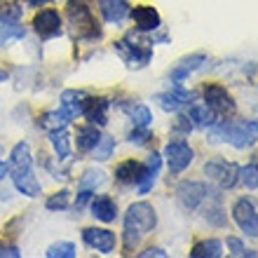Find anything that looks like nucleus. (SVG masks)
Returning <instances> with one entry per match:
<instances>
[{"instance_id": "nucleus-1", "label": "nucleus", "mask_w": 258, "mask_h": 258, "mask_svg": "<svg viewBox=\"0 0 258 258\" xmlns=\"http://www.w3.org/2000/svg\"><path fill=\"white\" fill-rule=\"evenodd\" d=\"M7 174L12 178L14 188L26 197H38L42 192L40 181L33 174V157H31V148L26 141L17 143L10 153L7 160Z\"/></svg>"}, {"instance_id": "nucleus-2", "label": "nucleus", "mask_w": 258, "mask_h": 258, "mask_svg": "<svg viewBox=\"0 0 258 258\" xmlns=\"http://www.w3.org/2000/svg\"><path fill=\"white\" fill-rule=\"evenodd\" d=\"M157 225V214L153 209V204L148 202H134L124 214V230H122V239H124V249L134 251L143 235H148L150 230H155Z\"/></svg>"}, {"instance_id": "nucleus-3", "label": "nucleus", "mask_w": 258, "mask_h": 258, "mask_svg": "<svg viewBox=\"0 0 258 258\" xmlns=\"http://www.w3.org/2000/svg\"><path fill=\"white\" fill-rule=\"evenodd\" d=\"M209 136L211 141H225L235 146V148L244 150L251 148L253 143L258 141V122L256 120H242V122H235V120H216V122L209 127Z\"/></svg>"}, {"instance_id": "nucleus-4", "label": "nucleus", "mask_w": 258, "mask_h": 258, "mask_svg": "<svg viewBox=\"0 0 258 258\" xmlns=\"http://www.w3.org/2000/svg\"><path fill=\"white\" fill-rule=\"evenodd\" d=\"M66 19H68V26H71L73 40L92 42V40H99V38H101V28H99L94 14H92V7H89L85 0H71V3H68Z\"/></svg>"}, {"instance_id": "nucleus-5", "label": "nucleus", "mask_w": 258, "mask_h": 258, "mask_svg": "<svg viewBox=\"0 0 258 258\" xmlns=\"http://www.w3.org/2000/svg\"><path fill=\"white\" fill-rule=\"evenodd\" d=\"M204 106L218 117V120H225V117H232L237 113V103L232 99V94L223 85H204Z\"/></svg>"}, {"instance_id": "nucleus-6", "label": "nucleus", "mask_w": 258, "mask_h": 258, "mask_svg": "<svg viewBox=\"0 0 258 258\" xmlns=\"http://www.w3.org/2000/svg\"><path fill=\"white\" fill-rule=\"evenodd\" d=\"M113 45H115V52L120 54V59L129 68H146L153 59V49L148 47L150 42H132V38L127 35L122 40H115Z\"/></svg>"}, {"instance_id": "nucleus-7", "label": "nucleus", "mask_w": 258, "mask_h": 258, "mask_svg": "<svg viewBox=\"0 0 258 258\" xmlns=\"http://www.w3.org/2000/svg\"><path fill=\"white\" fill-rule=\"evenodd\" d=\"M31 26H33L35 35H38L40 40H54V38H61L63 35V19L54 7L38 10Z\"/></svg>"}, {"instance_id": "nucleus-8", "label": "nucleus", "mask_w": 258, "mask_h": 258, "mask_svg": "<svg viewBox=\"0 0 258 258\" xmlns=\"http://www.w3.org/2000/svg\"><path fill=\"white\" fill-rule=\"evenodd\" d=\"M164 160L169 164L171 174H181L190 167V162L195 160V150L190 148V143L185 139H171L164 146Z\"/></svg>"}, {"instance_id": "nucleus-9", "label": "nucleus", "mask_w": 258, "mask_h": 258, "mask_svg": "<svg viewBox=\"0 0 258 258\" xmlns=\"http://www.w3.org/2000/svg\"><path fill=\"white\" fill-rule=\"evenodd\" d=\"M209 192H211V185L202 183V181H183V183H178V188H176L178 204H181L185 211H197Z\"/></svg>"}, {"instance_id": "nucleus-10", "label": "nucleus", "mask_w": 258, "mask_h": 258, "mask_svg": "<svg viewBox=\"0 0 258 258\" xmlns=\"http://www.w3.org/2000/svg\"><path fill=\"white\" fill-rule=\"evenodd\" d=\"M232 221L239 225V230L246 232L249 237H258V211L253 207V200L239 197L232 204Z\"/></svg>"}, {"instance_id": "nucleus-11", "label": "nucleus", "mask_w": 258, "mask_h": 258, "mask_svg": "<svg viewBox=\"0 0 258 258\" xmlns=\"http://www.w3.org/2000/svg\"><path fill=\"white\" fill-rule=\"evenodd\" d=\"M204 174H207L221 190H228V188H235V185H237L239 167L232 162H225V160H211V162L204 164Z\"/></svg>"}, {"instance_id": "nucleus-12", "label": "nucleus", "mask_w": 258, "mask_h": 258, "mask_svg": "<svg viewBox=\"0 0 258 258\" xmlns=\"http://www.w3.org/2000/svg\"><path fill=\"white\" fill-rule=\"evenodd\" d=\"M190 99H192V94L181 87V82H171L169 92H160V94H155L157 106H160L164 113H178L183 106H190Z\"/></svg>"}, {"instance_id": "nucleus-13", "label": "nucleus", "mask_w": 258, "mask_h": 258, "mask_svg": "<svg viewBox=\"0 0 258 258\" xmlns=\"http://www.w3.org/2000/svg\"><path fill=\"white\" fill-rule=\"evenodd\" d=\"M82 242L89 249H96L99 253H113L117 246L115 232L108 228H85L82 230Z\"/></svg>"}, {"instance_id": "nucleus-14", "label": "nucleus", "mask_w": 258, "mask_h": 258, "mask_svg": "<svg viewBox=\"0 0 258 258\" xmlns=\"http://www.w3.org/2000/svg\"><path fill=\"white\" fill-rule=\"evenodd\" d=\"M129 17L136 24L139 33H150L162 26V17L153 5H136L134 10H129Z\"/></svg>"}, {"instance_id": "nucleus-15", "label": "nucleus", "mask_w": 258, "mask_h": 258, "mask_svg": "<svg viewBox=\"0 0 258 258\" xmlns=\"http://www.w3.org/2000/svg\"><path fill=\"white\" fill-rule=\"evenodd\" d=\"M108 108H110V99L106 96H87L85 99V108H82V117H87V122L103 127L108 122Z\"/></svg>"}, {"instance_id": "nucleus-16", "label": "nucleus", "mask_w": 258, "mask_h": 258, "mask_svg": "<svg viewBox=\"0 0 258 258\" xmlns=\"http://www.w3.org/2000/svg\"><path fill=\"white\" fill-rule=\"evenodd\" d=\"M146 162H139V160H124L115 167V181L120 185H139L146 176Z\"/></svg>"}, {"instance_id": "nucleus-17", "label": "nucleus", "mask_w": 258, "mask_h": 258, "mask_svg": "<svg viewBox=\"0 0 258 258\" xmlns=\"http://www.w3.org/2000/svg\"><path fill=\"white\" fill-rule=\"evenodd\" d=\"M204 207H202V218L207 221L209 225H214V228H223L225 225V211H223V204H221V195H218L216 188H211V192L207 195V200H204Z\"/></svg>"}, {"instance_id": "nucleus-18", "label": "nucleus", "mask_w": 258, "mask_h": 258, "mask_svg": "<svg viewBox=\"0 0 258 258\" xmlns=\"http://www.w3.org/2000/svg\"><path fill=\"white\" fill-rule=\"evenodd\" d=\"M99 12L106 24L117 26L129 17V3L127 0H99Z\"/></svg>"}, {"instance_id": "nucleus-19", "label": "nucleus", "mask_w": 258, "mask_h": 258, "mask_svg": "<svg viewBox=\"0 0 258 258\" xmlns=\"http://www.w3.org/2000/svg\"><path fill=\"white\" fill-rule=\"evenodd\" d=\"M92 216L101 223H113L117 218V202L110 195L92 197Z\"/></svg>"}, {"instance_id": "nucleus-20", "label": "nucleus", "mask_w": 258, "mask_h": 258, "mask_svg": "<svg viewBox=\"0 0 258 258\" xmlns=\"http://www.w3.org/2000/svg\"><path fill=\"white\" fill-rule=\"evenodd\" d=\"M204 61H207V56H204V54L185 56V59H181V61H178L176 66L169 71V80L171 82H183V80H188V75H190L192 71H197V68L202 66Z\"/></svg>"}, {"instance_id": "nucleus-21", "label": "nucleus", "mask_w": 258, "mask_h": 258, "mask_svg": "<svg viewBox=\"0 0 258 258\" xmlns=\"http://www.w3.org/2000/svg\"><path fill=\"white\" fill-rule=\"evenodd\" d=\"M101 139V132L96 124H80L78 132H75V146H78V153H92L96 143Z\"/></svg>"}, {"instance_id": "nucleus-22", "label": "nucleus", "mask_w": 258, "mask_h": 258, "mask_svg": "<svg viewBox=\"0 0 258 258\" xmlns=\"http://www.w3.org/2000/svg\"><path fill=\"white\" fill-rule=\"evenodd\" d=\"M85 99L87 94L82 89H63L61 92V106L71 117H80L82 115V108H85Z\"/></svg>"}, {"instance_id": "nucleus-23", "label": "nucleus", "mask_w": 258, "mask_h": 258, "mask_svg": "<svg viewBox=\"0 0 258 258\" xmlns=\"http://www.w3.org/2000/svg\"><path fill=\"white\" fill-rule=\"evenodd\" d=\"M73 117L68 115L66 110L59 106L56 110H47V113H42L40 117H38V127L45 129V132H54V129H63L68 127V122H71Z\"/></svg>"}, {"instance_id": "nucleus-24", "label": "nucleus", "mask_w": 258, "mask_h": 258, "mask_svg": "<svg viewBox=\"0 0 258 258\" xmlns=\"http://www.w3.org/2000/svg\"><path fill=\"white\" fill-rule=\"evenodd\" d=\"M26 35V28L21 26V19H0V47L7 42L21 40Z\"/></svg>"}, {"instance_id": "nucleus-25", "label": "nucleus", "mask_w": 258, "mask_h": 258, "mask_svg": "<svg viewBox=\"0 0 258 258\" xmlns=\"http://www.w3.org/2000/svg\"><path fill=\"white\" fill-rule=\"evenodd\" d=\"M146 167H148V171H146L143 181L139 183V192L141 195H146L153 188V183L157 181V174H160V167H162V155L160 153H150L148 160H146Z\"/></svg>"}, {"instance_id": "nucleus-26", "label": "nucleus", "mask_w": 258, "mask_h": 258, "mask_svg": "<svg viewBox=\"0 0 258 258\" xmlns=\"http://www.w3.org/2000/svg\"><path fill=\"white\" fill-rule=\"evenodd\" d=\"M120 108L129 113L134 127H150V122H153V113L143 103H120Z\"/></svg>"}, {"instance_id": "nucleus-27", "label": "nucleus", "mask_w": 258, "mask_h": 258, "mask_svg": "<svg viewBox=\"0 0 258 258\" xmlns=\"http://www.w3.org/2000/svg\"><path fill=\"white\" fill-rule=\"evenodd\" d=\"M188 117H190L192 127H200V129H209L218 120L207 106H200V103H192L190 108H188Z\"/></svg>"}, {"instance_id": "nucleus-28", "label": "nucleus", "mask_w": 258, "mask_h": 258, "mask_svg": "<svg viewBox=\"0 0 258 258\" xmlns=\"http://www.w3.org/2000/svg\"><path fill=\"white\" fill-rule=\"evenodd\" d=\"M221 256H223V244L214 237L197 242L190 251V258H221Z\"/></svg>"}, {"instance_id": "nucleus-29", "label": "nucleus", "mask_w": 258, "mask_h": 258, "mask_svg": "<svg viewBox=\"0 0 258 258\" xmlns=\"http://www.w3.org/2000/svg\"><path fill=\"white\" fill-rule=\"evenodd\" d=\"M49 141H52V148L56 153V160L61 162L71 155V136H68L66 127L63 129H54V132H49Z\"/></svg>"}, {"instance_id": "nucleus-30", "label": "nucleus", "mask_w": 258, "mask_h": 258, "mask_svg": "<svg viewBox=\"0 0 258 258\" xmlns=\"http://www.w3.org/2000/svg\"><path fill=\"white\" fill-rule=\"evenodd\" d=\"M113 150H115V139H113V136H103L101 134L99 143L92 148V157H94V160H99V162H106V160H110Z\"/></svg>"}, {"instance_id": "nucleus-31", "label": "nucleus", "mask_w": 258, "mask_h": 258, "mask_svg": "<svg viewBox=\"0 0 258 258\" xmlns=\"http://www.w3.org/2000/svg\"><path fill=\"white\" fill-rule=\"evenodd\" d=\"M237 183H242L246 190H258V164H246V167H239Z\"/></svg>"}, {"instance_id": "nucleus-32", "label": "nucleus", "mask_w": 258, "mask_h": 258, "mask_svg": "<svg viewBox=\"0 0 258 258\" xmlns=\"http://www.w3.org/2000/svg\"><path fill=\"white\" fill-rule=\"evenodd\" d=\"M45 207H47L49 211H63L71 207V192L68 190H59L54 192V195L47 197V202H45Z\"/></svg>"}, {"instance_id": "nucleus-33", "label": "nucleus", "mask_w": 258, "mask_h": 258, "mask_svg": "<svg viewBox=\"0 0 258 258\" xmlns=\"http://www.w3.org/2000/svg\"><path fill=\"white\" fill-rule=\"evenodd\" d=\"M47 258H73L75 256V244L73 242H56L45 251Z\"/></svg>"}, {"instance_id": "nucleus-34", "label": "nucleus", "mask_w": 258, "mask_h": 258, "mask_svg": "<svg viewBox=\"0 0 258 258\" xmlns=\"http://www.w3.org/2000/svg\"><path fill=\"white\" fill-rule=\"evenodd\" d=\"M103 174L101 169H87L85 174L80 176V183H78V188H87V190H94L96 185L103 183Z\"/></svg>"}, {"instance_id": "nucleus-35", "label": "nucleus", "mask_w": 258, "mask_h": 258, "mask_svg": "<svg viewBox=\"0 0 258 258\" xmlns=\"http://www.w3.org/2000/svg\"><path fill=\"white\" fill-rule=\"evenodd\" d=\"M225 244H228V251H230V256H235V258H244V256L256 258L258 256V251H253V249H246V246L242 244V239H237V237H228V239H225Z\"/></svg>"}, {"instance_id": "nucleus-36", "label": "nucleus", "mask_w": 258, "mask_h": 258, "mask_svg": "<svg viewBox=\"0 0 258 258\" xmlns=\"http://www.w3.org/2000/svg\"><path fill=\"white\" fill-rule=\"evenodd\" d=\"M21 12H24L21 3H14V0H7L0 5V19H21Z\"/></svg>"}, {"instance_id": "nucleus-37", "label": "nucleus", "mask_w": 258, "mask_h": 258, "mask_svg": "<svg viewBox=\"0 0 258 258\" xmlns=\"http://www.w3.org/2000/svg\"><path fill=\"white\" fill-rule=\"evenodd\" d=\"M129 143H136V146H146V143L150 141V132L148 127H134L132 132H129Z\"/></svg>"}, {"instance_id": "nucleus-38", "label": "nucleus", "mask_w": 258, "mask_h": 258, "mask_svg": "<svg viewBox=\"0 0 258 258\" xmlns=\"http://www.w3.org/2000/svg\"><path fill=\"white\" fill-rule=\"evenodd\" d=\"M174 132H181V134H190L192 132V122L188 115H178L176 124H174Z\"/></svg>"}, {"instance_id": "nucleus-39", "label": "nucleus", "mask_w": 258, "mask_h": 258, "mask_svg": "<svg viewBox=\"0 0 258 258\" xmlns=\"http://www.w3.org/2000/svg\"><path fill=\"white\" fill-rule=\"evenodd\" d=\"M92 200V190H87V188H78V197H75V211H80L85 204Z\"/></svg>"}, {"instance_id": "nucleus-40", "label": "nucleus", "mask_w": 258, "mask_h": 258, "mask_svg": "<svg viewBox=\"0 0 258 258\" xmlns=\"http://www.w3.org/2000/svg\"><path fill=\"white\" fill-rule=\"evenodd\" d=\"M0 256H5V258H19L21 251L17 249V246H12V244H0Z\"/></svg>"}, {"instance_id": "nucleus-41", "label": "nucleus", "mask_w": 258, "mask_h": 258, "mask_svg": "<svg viewBox=\"0 0 258 258\" xmlns=\"http://www.w3.org/2000/svg\"><path fill=\"white\" fill-rule=\"evenodd\" d=\"M150 256H160V258H167V251H162L160 246H148L146 251L139 253V258H150Z\"/></svg>"}, {"instance_id": "nucleus-42", "label": "nucleus", "mask_w": 258, "mask_h": 258, "mask_svg": "<svg viewBox=\"0 0 258 258\" xmlns=\"http://www.w3.org/2000/svg\"><path fill=\"white\" fill-rule=\"evenodd\" d=\"M28 7H42V5H49L52 0H24Z\"/></svg>"}, {"instance_id": "nucleus-43", "label": "nucleus", "mask_w": 258, "mask_h": 258, "mask_svg": "<svg viewBox=\"0 0 258 258\" xmlns=\"http://www.w3.org/2000/svg\"><path fill=\"white\" fill-rule=\"evenodd\" d=\"M3 157V155H0ZM7 176V162H3V160H0V181H3V178Z\"/></svg>"}, {"instance_id": "nucleus-44", "label": "nucleus", "mask_w": 258, "mask_h": 258, "mask_svg": "<svg viewBox=\"0 0 258 258\" xmlns=\"http://www.w3.org/2000/svg\"><path fill=\"white\" fill-rule=\"evenodd\" d=\"M7 78H10V73H7L5 68H0V82H5Z\"/></svg>"}]
</instances>
